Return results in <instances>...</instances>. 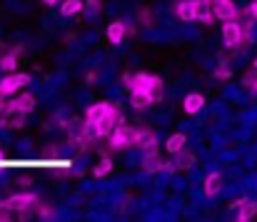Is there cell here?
Returning <instances> with one entry per match:
<instances>
[{"label":"cell","mask_w":257,"mask_h":222,"mask_svg":"<svg viewBox=\"0 0 257 222\" xmlns=\"http://www.w3.org/2000/svg\"><path fill=\"white\" fill-rule=\"evenodd\" d=\"M163 167H165V160H163L155 150L145 152V157H143V170H145L148 175H158V172H163Z\"/></svg>","instance_id":"7c38bea8"},{"label":"cell","mask_w":257,"mask_h":222,"mask_svg":"<svg viewBox=\"0 0 257 222\" xmlns=\"http://www.w3.org/2000/svg\"><path fill=\"white\" fill-rule=\"evenodd\" d=\"M122 82L130 87V92H150L153 102H160L163 100V80L153 73H135V75H122Z\"/></svg>","instance_id":"6da1fadb"},{"label":"cell","mask_w":257,"mask_h":222,"mask_svg":"<svg viewBox=\"0 0 257 222\" xmlns=\"http://www.w3.org/2000/svg\"><path fill=\"white\" fill-rule=\"evenodd\" d=\"M247 10H250V15L257 20V0H252V3H250V8H247Z\"/></svg>","instance_id":"4316f807"},{"label":"cell","mask_w":257,"mask_h":222,"mask_svg":"<svg viewBox=\"0 0 257 222\" xmlns=\"http://www.w3.org/2000/svg\"><path fill=\"white\" fill-rule=\"evenodd\" d=\"M135 148H140L143 152L158 150V135L153 130H138L135 133Z\"/></svg>","instance_id":"8fae6325"},{"label":"cell","mask_w":257,"mask_h":222,"mask_svg":"<svg viewBox=\"0 0 257 222\" xmlns=\"http://www.w3.org/2000/svg\"><path fill=\"white\" fill-rule=\"evenodd\" d=\"M255 68H257V60H255Z\"/></svg>","instance_id":"1f68e13d"},{"label":"cell","mask_w":257,"mask_h":222,"mask_svg":"<svg viewBox=\"0 0 257 222\" xmlns=\"http://www.w3.org/2000/svg\"><path fill=\"white\" fill-rule=\"evenodd\" d=\"M83 8H85L83 0H63V15H68V18L83 13Z\"/></svg>","instance_id":"7402d4cb"},{"label":"cell","mask_w":257,"mask_h":222,"mask_svg":"<svg viewBox=\"0 0 257 222\" xmlns=\"http://www.w3.org/2000/svg\"><path fill=\"white\" fill-rule=\"evenodd\" d=\"M38 215H40L43 220H53V217H55V212H53V207H45V205H43V207L38 210Z\"/></svg>","instance_id":"484cf974"},{"label":"cell","mask_w":257,"mask_h":222,"mask_svg":"<svg viewBox=\"0 0 257 222\" xmlns=\"http://www.w3.org/2000/svg\"><path fill=\"white\" fill-rule=\"evenodd\" d=\"M38 202V197L33 192H15L8 200L0 202V210H10V212H28L33 205Z\"/></svg>","instance_id":"3957f363"},{"label":"cell","mask_w":257,"mask_h":222,"mask_svg":"<svg viewBox=\"0 0 257 222\" xmlns=\"http://www.w3.org/2000/svg\"><path fill=\"white\" fill-rule=\"evenodd\" d=\"M135 128H127V125H115V130L107 135V143L112 150H125L135 145Z\"/></svg>","instance_id":"7a4b0ae2"},{"label":"cell","mask_w":257,"mask_h":222,"mask_svg":"<svg viewBox=\"0 0 257 222\" xmlns=\"http://www.w3.org/2000/svg\"><path fill=\"white\" fill-rule=\"evenodd\" d=\"M242 202H245V197H240V200H235V202L230 205V210H240V205H242Z\"/></svg>","instance_id":"83f0119b"},{"label":"cell","mask_w":257,"mask_h":222,"mask_svg":"<svg viewBox=\"0 0 257 222\" xmlns=\"http://www.w3.org/2000/svg\"><path fill=\"white\" fill-rule=\"evenodd\" d=\"M245 87H247L250 92H255L257 95V68H252L250 73L245 75Z\"/></svg>","instance_id":"603a6c76"},{"label":"cell","mask_w":257,"mask_h":222,"mask_svg":"<svg viewBox=\"0 0 257 222\" xmlns=\"http://www.w3.org/2000/svg\"><path fill=\"white\" fill-rule=\"evenodd\" d=\"M18 53H20V45L18 48H13V53H8V55H3L0 58V70L8 75V73H15V68H18Z\"/></svg>","instance_id":"e0dca14e"},{"label":"cell","mask_w":257,"mask_h":222,"mask_svg":"<svg viewBox=\"0 0 257 222\" xmlns=\"http://www.w3.org/2000/svg\"><path fill=\"white\" fill-rule=\"evenodd\" d=\"M28 82H30V75H25V73H8L3 80H0V90H3L5 95H13V92L23 90Z\"/></svg>","instance_id":"8992f818"},{"label":"cell","mask_w":257,"mask_h":222,"mask_svg":"<svg viewBox=\"0 0 257 222\" xmlns=\"http://www.w3.org/2000/svg\"><path fill=\"white\" fill-rule=\"evenodd\" d=\"M125 35H127V25H125L122 20H112V23L107 25V40H110L112 45H120V43L125 40Z\"/></svg>","instance_id":"4fadbf2b"},{"label":"cell","mask_w":257,"mask_h":222,"mask_svg":"<svg viewBox=\"0 0 257 222\" xmlns=\"http://www.w3.org/2000/svg\"><path fill=\"white\" fill-rule=\"evenodd\" d=\"M202 107H205V95L202 92H187L185 95V100H182L185 115H197V113H202Z\"/></svg>","instance_id":"30bf717a"},{"label":"cell","mask_w":257,"mask_h":222,"mask_svg":"<svg viewBox=\"0 0 257 222\" xmlns=\"http://www.w3.org/2000/svg\"><path fill=\"white\" fill-rule=\"evenodd\" d=\"M35 110V97L30 95V92H20L18 97H13V100H8L5 102V115H13V113H33Z\"/></svg>","instance_id":"5b68a950"},{"label":"cell","mask_w":257,"mask_h":222,"mask_svg":"<svg viewBox=\"0 0 257 222\" xmlns=\"http://www.w3.org/2000/svg\"><path fill=\"white\" fill-rule=\"evenodd\" d=\"M105 115H117V105H112V102H95V105H90L85 110L87 123L100 120V118H105Z\"/></svg>","instance_id":"ba28073f"},{"label":"cell","mask_w":257,"mask_h":222,"mask_svg":"<svg viewBox=\"0 0 257 222\" xmlns=\"http://www.w3.org/2000/svg\"><path fill=\"white\" fill-rule=\"evenodd\" d=\"M212 10H215V18L227 23V20H235L240 18V10L232 0H212Z\"/></svg>","instance_id":"52a82bcc"},{"label":"cell","mask_w":257,"mask_h":222,"mask_svg":"<svg viewBox=\"0 0 257 222\" xmlns=\"http://www.w3.org/2000/svg\"><path fill=\"white\" fill-rule=\"evenodd\" d=\"M212 77H215V80H230V77H232V70H230L227 65H220V68L212 73Z\"/></svg>","instance_id":"d4e9b609"},{"label":"cell","mask_w":257,"mask_h":222,"mask_svg":"<svg viewBox=\"0 0 257 222\" xmlns=\"http://www.w3.org/2000/svg\"><path fill=\"white\" fill-rule=\"evenodd\" d=\"M195 152H187V150H180V152H175V165H177V170H190L192 165H195Z\"/></svg>","instance_id":"ac0fdd59"},{"label":"cell","mask_w":257,"mask_h":222,"mask_svg":"<svg viewBox=\"0 0 257 222\" xmlns=\"http://www.w3.org/2000/svg\"><path fill=\"white\" fill-rule=\"evenodd\" d=\"M110 172H112V160H110V157H102V160L92 167V177H97V180L107 177Z\"/></svg>","instance_id":"44dd1931"},{"label":"cell","mask_w":257,"mask_h":222,"mask_svg":"<svg viewBox=\"0 0 257 222\" xmlns=\"http://www.w3.org/2000/svg\"><path fill=\"white\" fill-rule=\"evenodd\" d=\"M220 190H222V175L220 172H210L205 177V195L215 197V195H220Z\"/></svg>","instance_id":"5bb4252c"},{"label":"cell","mask_w":257,"mask_h":222,"mask_svg":"<svg viewBox=\"0 0 257 222\" xmlns=\"http://www.w3.org/2000/svg\"><path fill=\"white\" fill-rule=\"evenodd\" d=\"M130 105L135 110H145L153 105V97H150V92H130Z\"/></svg>","instance_id":"ffe728a7"},{"label":"cell","mask_w":257,"mask_h":222,"mask_svg":"<svg viewBox=\"0 0 257 222\" xmlns=\"http://www.w3.org/2000/svg\"><path fill=\"white\" fill-rule=\"evenodd\" d=\"M222 43H225V48H240L245 43V30L237 18L222 23Z\"/></svg>","instance_id":"277c9868"},{"label":"cell","mask_w":257,"mask_h":222,"mask_svg":"<svg viewBox=\"0 0 257 222\" xmlns=\"http://www.w3.org/2000/svg\"><path fill=\"white\" fill-rule=\"evenodd\" d=\"M175 15L180 18V20H195V3L192 0H177V5H175Z\"/></svg>","instance_id":"9a60e30c"},{"label":"cell","mask_w":257,"mask_h":222,"mask_svg":"<svg viewBox=\"0 0 257 222\" xmlns=\"http://www.w3.org/2000/svg\"><path fill=\"white\" fill-rule=\"evenodd\" d=\"M10 220V210H5V212H0V222H8Z\"/></svg>","instance_id":"f546056e"},{"label":"cell","mask_w":257,"mask_h":222,"mask_svg":"<svg viewBox=\"0 0 257 222\" xmlns=\"http://www.w3.org/2000/svg\"><path fill=\"white\" fill-rule=\"evenodd\" d=\"M185 145H187L185 133H175V135H170V138H168V143H165V148H168V152H170V155L180 152V150H185Z\"/></svg>","instance_id":"d6986e66"},{"label":"cell","mask_w":257,"mask_h":222,"mask_svg":"<svg viewBox=\"0 0 257 222\" xmlns=\"http://www.w3.org/2000/svg\"><path fill=\"white\" fill-rule=\"evenodd\" d=\"M45 5H58V3H63V0H43Z\"/></svg>","instance_id":"4dcf8cb0"},{"label":"cell","mask_w":257,"mask_h":222,"mask_svg":"<svg viewBox=\"0 0 257 222\" xmlns=\"http://www.w3.org/2000/svg\"><path fill=\"white\" fill-rule=\"evenodd\" d=\"M255 215H257V202H255V200H247V197H245V202L240 205V210H237V215H235V217H237V222H250Z\"/></svg>","instance_id":"2e32d148"},{"label":"cell","mask_w":257,"mask_h":222,"mask_svg":"<svg viewBox=\"0 0 257 222\" xmlns=\"http://www.w3.org/2000/svg\"><path fill=\"white\" fill-rule=\"evenodd\" d=\"M5 97H8V95H5V92H3V90H0V113H3V110H5V102H8V100H5Z\"/></svg>","instance_id":"f1b7e54d"},{"label":"cell","mask_w":257,"mask_h":222,"mask_svg":"<svg viewBox=\"0 0 257 222\" xmlns=\"http://www.w3.org/2000/svg\"><path fill=\"white\" fill-rule=\"evenodd\" d=\"M195 3V20L205 23V25H212L217 18H215V10H212V0H192Z\"/></svg>","instance_id":"9c48e42d"},{"label":"cell","mask_w":257,"mask_h":222,"mask_svg":"<svg viewBox=\"0 0 257 222\" xmlns=\"http://www.w3.org/2000/svg\"><path fill=\"white\" fill-rule=\"evenodd\" d=\"M100 10H102V0H87L85 3V13L87 15H92V18H95Z\"/></svg>","instance_id":"cb8c5ba5"}]
</instances>
